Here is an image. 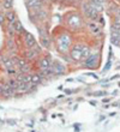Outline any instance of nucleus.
<instances>
[{
  "mask_svg": "<svg viewBox=\"0 0 120 132\" xmlns=\"http://www.w3.org/2000/svg\"><path fill=\"white\" fill-rule=\"evenodd\" d=\"M71 47V37L70 35L64 34L61 36L58 37V41H57V48H58L59 52L61 53H66Z\"/></svg>",
  "mask_w": 120,
  "mask_h": 132,
  "instance_id": "1",
  "label": "nucleus"
},
{
  "mask_svg": "<svg viewBox=\"0 0 120 132\" xmlns=\"http://www.w3.org/2000/svg\"><path fill=\"white\" fill-rule=\"evenodd\" d=\"M67 24H69V27L71 29H81L83 25V19L81 16H78V14H71L69 17V19H67Z\"/></svg>",
  "mask_w": 120,
  "mask_h": 132,
  "instance_id": "2",
  "label": "nucleus"
},
{
  "mask_svg": "<svg viewBox=\"0 0 120 132\" xmlns=\"http://www.w3.org/2000/svg\"><path fill=\"white\" fill-rule=\"evenodd\" d=\"M82 51H83V45L78 43L72 47L71 52H70V56L72 60L75 61H82Z\"/></svg>",
  "mask_w": 120,
  "mask_h": 132,
  "instance_id": "3",
  "label": "nucleus"
},
{
  "mask_svg": "<svg viewBox=\"0 0 120 132\" xmlns=\"http://www.w3.org/2000/svg\"><path fill=\"white\" fill-rule=\"evenodd\" d=\"M86 27L89 29V31L93 35H95V36H99V35L102 34V28H101L96 22H88Z\"/></svg>",
  "mask_w": 120,
  "mask_h": 132,
  "instance_id": "4",
  "label": "nucleus"
},
{
  "mask_svg": "<svg viewBox=\"0 0 120 132\" xmlns=\"http://www.w3.org/2000/svg\"><path fill=\"white\" fill-rule=\"evenodd\" d=\"M52 64H53V61H52V59H51V55H45L43 58L40 59V61H38V66H40V69L41 70L51 69Z\"/></svg>",
  "mask_w": 120,
  "mask_h": 132,
  "instance_id": "5",
  "label": "nucleus"
},
{
  "mask_svg": "<svg viewBox=\"0 0 120 132\" xmlns=\"http://www.w3.org/2000/svg\"><path fill=\"white\" fill-rule=\"evenodd\" d=\"M97 58H99V55H97L96 53L90 54V55L88 56V59L84 60V65H85V67H90V69L97 67V66H96V64H97Z\"/></svg>",
  "mask_w": 120,
  "mask_h": 132,
  "instance_id": "6",
  "label": "nucleus"
},
{
  "mask_svg": "<svg viewBox=\"0 0 120 132\" xmlns=\"http://www.w3.org/2000/svg\"><path fill=\"white\" fill-rule=\"evenodd\" d=\"M52 71H53L54 75H58V76L64 75L65 73V66L62 65V64L58 63V61H54V63L52 64Z\"/></svg>",
  "mask_w": 120,
  "mask_h": 132,
  "instance_id": "7",
  "label": "nucleus"
},
{
  "mask_svg": "<svg viewBox=\"0 0 120 132\" xmlns=\"http://www.w3.org/2000/svg\"><path fill=\"white\" fill-rule=\"evenodd\" d=\"M24 43L28 48H33L36 45V40L34 38V36L29 32H24Z\"/></svg>",
  "mask_w": 120,
  "mask_h": 132,
  "instance_id": "8",
  "label": "nucleus"
},
{
  "mask_svg": "<svg viewBox=\"0 0 120 132\" xmlns=\"http://www.w3.org/2000/svg\"><path fill=\"white\" fill-rule=\"evenodd\" d=\"M3 63H4V66L7 69V71H9V70H14L16 64H14L13 59H11L10 56H4V58H3Z\"/></svg>",
  "mask_w": 120,
  "mask_h": 132,
  "instance_id": "9",
  "label": "nucleus"
},
{
  "mask_svg": "<svg viewBox=\"0 0 120 132\" xmlns=\"http://www.w3.org/2000/svg\"><path fill=\"white\" fill-rule=\"evenodd\" d=\"M37 56H38V52H36V51L33 48H29L27 52H24V58H25V59L34 60V59H36Z\"/></svg>",
  "mask_w": 120,
  "mask_h": 132,
  "instance_id": "10",
  "label": "nucleus"
},
{
  "mask_svg": "<svg viewBox=\"0 0 120 132\" xmlns=\"http://www.w3.org/2000/svg\"><path fill=\"white\" fill-rule=\"evenodd\" d=\"M41 1L40 0H27V5L28 7H30V9H34V10H37L41 7Z\"/></svg>",
  "mask_w": 120,
  "mask_h": 132,
  "instance_id": "11",
  "label": "nucleus"
},
{
  "mask_svg": "<svg viewBox=\"0 0 120 132\" xmlns=\"http://www.w3.org/2000/svg\"><path fill=\"white\" fill-rule=\"evenodd\" d=\"M13 93H14V90L7 83L3 84V95H5V96H12Z\"/></svg>",
  "mask_w": 120,
  "mask_h": 132,
  "instance_id": "12",
  "label": "nucleus"
},
{
  "mask_svg": "<svg viewBox=\"0 0 120 132\" xmlns=\"http://www.w3.org/2000/svg\"><path fill=\"white\" fill-rule=\"evenodd\" d=\"M5 18L9 21V24H14V22L17 21V19H16V13H14L12 10H10L5 14Z\"/></svg>",
  "mask_w": 120,
  "mask_h": 132,
  "instance_id": "13",
  "label": "nucleus"
},
{
  "mask_svg": "<svg viewBox=\"0 0 120 132\" xmlns=\"http://www.w3.org/2000/svg\"><path fill=\"white\" fill-rule=\"evenodd\" d=\"M90 47L88 45H83V51H82V61L88 59V56L90 55Z\"/></svg>",
  "mask_w": 120,
  "mask_h": 132,
  "instance_id": "14",
  "label": "nucleus"
},
{
  "mask_svg": "<svg viewBox=\"0 0 120 132\" xmlns=\"http://www.w3.org/2000/svg\"><path fill=\"white\" fill-rule=\"evenodd\" d=\"M42 82L41 73H33L31 75V84H40Z\"/></svg>",
  "mask_w": 120,
  "mask_h": 132,
  "instance_id": "15",
  "label": "nucleus"
},
{
  "mask_svg": "<svg viewBox=\"0 0 120 132\" xmlns=\"http://www.w3.org/2000/svg\"><path fill=\"white\" fill-rule=\"evenodd\" d=\"M13 28H14V31L17 32V34H24V29H23V25L19 21H16L13 24Z\"/></svg>",
  "mask_w": 120,
  "mask_h": 132,
  "instance_id": "16",
  "label": "nucleus"
},
{
  "mask_svg": "<svg viewBox=\"0 0 120 132\" xmlns=\"http://www.w3.org/2000/svg\"><path fill=\"white\" fill-rule=\"evenodd\" d=\"M7 84H9V85H10L13 90H17L18 85H19V82H18L16 78H10V79L7 80Z\"/></svg>",
  "mask_w": 120,
  "mask_h": 132,
  "instance_id": "17",
  "label": "nucleus"
},
{
  "mask_svg": "<svg viewBox=\"0 0 120 132\" xmlns=\"http://www.w3.org/2000/svg\"><path fill=\"white\" fill-rule=\"evenodd\" d=\"M12 5H13L12 0H5V1H4V9L7 11H10L11 9H12Z\"/></svg>",
  "mask_w": 120,
  "mask_h": 132,
  "instance_id": "18",
  "label": "nucleus"
},
{
  "mask_svg": "<svg viewBox=\"0 0 120 132\" xmlns=\"http://www.w3.org/2000/svg\"><path fill=\"white\" fill-rule=\"evenodd\" d=\"M41 43L43 47H48L49 46V40H48L47 35H45V36H41Z\"/></svg>",
  "mask_w": 120,
  "mask_h": 132,
  "instance_id": "19",
  "label": "nucleus"
},
{
  "mask_svg": "<svg viewBox=\"0 0 120 132\" xmlns=\"http://www.w3.org/2000/svg\"><path fill=\"white\" fill-rule=\"evenodd\" d=\"M112 43L118 47H120V38H112Z\"/></svg>",
  "mask_w": 120,
  "mask_h": 132,
  "instance_id": "20",
  "label": "nucleus"
},
{
  "mask_svg": "<svg viewBox=\"0 0 120 132\" xmlns=\"http://www.w3.org/2000/svg\"><path fill=\"white\" fill-rule=\"evenodd\" d=\"M5 19H6V18H5V16L0 13V24H3L4 22H5Z\"/></svg>",
  "mask_w": 120,
  "mask_h": 132,
  "instance_id": "21",
  "label": "nucleus"
},
{
  "mask_svg": "<svg viewBox=\"0 0 120 132\" xmlns=\"http://www.w3.org/2000/svg\"><path fill=\"white\" fill-rule=\"evenodd\" d=\"M103 94H105V93H102V91H99V93H95V96H102Z\"/></svg>",
  "mask_w": 120,
  "mask_h": 132,
  "instance_id": "22",
  "label": "nucleus"
},
{
  "mask_svg": "<svg viewBox=\"0 0 120 132\" xmlns=\"http://www.w3.org/2000/svg\"><path fill=\"white\" fill-rule=\"evenodd\" d=\"M0 95H3V84H0Z\"/></svg>",
  "mask_w": 120,
  "mask_h": 132,
  "instance_id": "23",
  "label": "nucleus"
},
{
  "mask_svg": "<svg viewBox=\"0 0 120 132\" xmlns=\"http://www.w3.org/2000/svg\"><path fill=\"white\" fill-rule=\"evenodd\" d=\"M40 1H41V3H42V1H46V0H40Z\"/></svg>",
  "mask_w": 120,
  "mask_h": 132,
  "instance_id": "24",
  "label": "nucleus"
}]
</instances>
